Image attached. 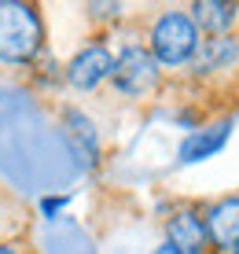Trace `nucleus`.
Returning a JSON list of instances; mask_svg holds the SVG:
<instances>
[{"mask_svg":"<svg viewBox=\"0 0 239 254\" xmlns=\"http://www.w3.org/2000/svg\"><path fill=\"white\" fill-rule=\"evenodd\" d=\"M232 254H239V247H236V251H232Z\"/></svg>","mask_w":239,"mask_h":254,"instance_id":"14","label":"nucleus"},{"mask_svg":"<svg viewBox=\"0 0 239 254\" xmlns=\"http://www.w3.org/2000/svg\"><path fill=\"white\" fill-rule=\"evenodd\" d=\"M155 254H177V251H173V247H170V243H162V247H158V251H155Z\"/></svg>","mask_w":239,"mask_h":254,"instance_id":"13","label":"nucleus"},{"mask_svg":"<svg viewBox=\"0 0 239 254\" xmlns=\"http://www.w3.org/2000/svg\"><path fill=\"white\" fill-rule=\"evenodd\" d=\"M188 66L195 70V77H210V74H228V70H236L239 66V33H232V37H206Z\"/></svg>","mask_w":239,"mask_h":254,"instance_id":"7","label":"nucleus"},{"mask_svg":"<svg viewBox=\"0 0 239 254\" xmlns=\"http://www.w3.org/2000/svg\"><path fill=\"white\" fill-rule=\"evenodd\" d=\"M66 129H70V140L85 147L88 162H96V151H100V133H96L92 122H88L81 111H66Z\"/></svg>","mask_w":239,"mask_h":254,"instance_id":"10","label":"nucleus"},{"mask_svg":"<svg viewBox=\"0 0 239 254\" xmlns=\"http://www.w3.org/2000/svg\"><path fill=\"white\" fill-rule=\"evenodd\" d=\"M63 203H66V199H41V214H44V217L59 214V210H63Z\"/></svg>","mask_w":239,"mask_h":254,"instance_id":"11","label":"nucleus"},{"mask_svg":"<svg viewBox=\"0 0 239 254\" xmlns=\"http://www.w3.org/2000/svg\"><path fill=\"white\" fill-rule=\"evenodd\" d=\"M44 45L41 11L22 0H0V63L22 66Z\"/></svg>","mask_w":239,"mask_h":254,"instance_id":"1","label":"nucleus"},{"mask_svg":"<svg viewBox=\"0 0 239 254\" xmlns=\"http://www.w3.org/2000/svg\"><path fill=\"white\" fill-rule=\"evenodd\" d=\"M0 254H22L19 243H0Z\"/></svg>","mask_w":239,"mask_h":254,"instance_id":"12","label":"nucleus"},{"mask_svg":"<svg viewBox=\"0 0 239 254\" xmlns=\"http://www.w3.org/2000/svg\"><path fill=\"white\" fill-rule=\"evenodd\" d=\"M114 89L129 100H144L162 85V66L155 63V56L147 52V45H125L114 56V70H111Z\"/></svg>","mask_w":239,"mask_h":254,"instance_id":"3","label":"nucleus"},{"mask_svg":"<svg viewBox=\"0 0 239 254\" xmlns=\"http://www.w3.org/2000/svg\"><path fill=\"white\" fill-rule=\"evenodd\" d=\"M188 15L206 37H232L239 26V4H232V0H195Z\"/></svg>","mask_w":239,"mask_h":254,"instance_id":"8","label":"nucleus"},{"mask_svg":"<svg viewBox=\"0 0 239 254\" xmlns=\"http://www.w3.org/2000/svg\"><path fill=\"white\" fill-rule=\"evenodd\" d=\"M202 45V33L199 26L191 22L188 11L180 7H170V11L155 15L151 30H147V52L155 56L158 66H188L195 59V52Z\"/></svg>","mask_w":239,"mask_h":254,"instance_id":"2","label":"nucleus"},{"mask_svg":"<svg viewBox=\"0 0 239 254\" xmlns=\"http://www.w3.org/2000/svg\"><path fill=\"white\" fill-rule=\"evenodd\" d=\"M228 133H232V122H228V118H225V122H214V126H206V129H191V133L180 140L177 159H180L184 166L210 159V155H217L221 147L228 144Z\"/></svg>","mask_w":239,"mask_h":254,"instance_id":"9","label":"nucleus"},{"mask_svg":"<svg viewBox=\"0 0 239 254\" xmlns=\"http://www.w3.org/2000/svg\"><path fill=\"white\" fill-rule=\"evenodd\" d=\"M114 70V56L107 45H85L74 59L66 63V85L77 92H92L96 85H103Z\"/></svg>","mask_w":239,"mask_h":254,"instance_id":"4","label":"nucleus"},{"mask_svg":"<svg viewBox=\"0 0 239 254\" xmlns=\"http://www.w3.org/2000/svg\"><path fill=\"white\" fill-rule=\"evenodd\" d=\"M166 243L177 254H206L210 236H206V221H202V210L195 206H180L166 217Z\"/></svg>","mask_w":239,"mask_h":254,"instance_id":"5","label":"nucleus"},{"mask_svg":"<svg viewBox=\"0 0 239 254\" xmlns=\"http://www.w3.org/2000/svg\"><path fill=\"white\" fill-rule=\"evenodd\" d=\"M202 221H206V236L210 247L232 254L239 247V195H221L202 210Z\"/></svg>","mask_w":239,"mask_h":254,"instance_id":"6","label":"nucleus"}]
</instances>
